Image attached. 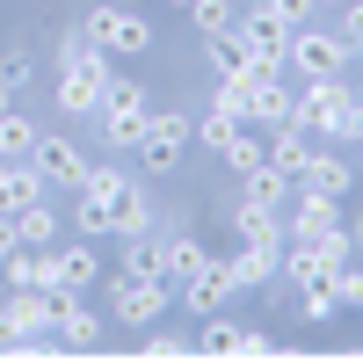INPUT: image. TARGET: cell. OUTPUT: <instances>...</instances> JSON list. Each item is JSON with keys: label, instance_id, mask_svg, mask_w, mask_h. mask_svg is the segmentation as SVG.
<instances>
[{"label": "cell", "instance_id": "9c48e42d", "mask_svg": "<svg viewBox=\"0 0 363 363\" xmlns=\"http://www.w3.org/2000/svg\"><path fill=\"white\" fill-rule=\"evenodd\" d=\"M196 349H203V356H269V335H255V327H240V320H225V313H211L203 335H196Z\"/></svg>", "mask_w": 363, "mask_h": 363}, {"label": "cell", "instance_id": "ffe728a7", "mask_svg": "<svg viewBox=\"0 0 363 363\" xmlns=\"http://www.w3.org/2000/svg\"><path fill=\"white\" fill-rule=\"evenodd\" d=\"M0 277H8L15 291H58V277H51V247H15L8 262H0Z\"/></svg>", "mask_w": 363, "mask_h": 363}, {"label": "cell", "instance_id": "52a82bcc", "mask_svg": "<svg viewBox=\"0 0 363 363\" xmlns=\"http://www.w3.org/2000/svg\"><path fill=\"white\" fill-rule=\"evenodd\" d=\"M349 102H356V87H349V80H306V95H298V131H313V138L335 145V138H342Z\"/></svg>", "mask_w": 363, "mask_h": 363}, {"label": "cell", "instance_id": "5b68a950", "mask_svg": "<svg viewBox=\"0 0 363 363\" xmlns=\"http://www.w3.org/2000/svg\"><path fill=\"white\" fill-rule=\"evenodd\" d=\"M29 167L44 174V189H80L95 160H87L80 138H66V131H37V145H29Z\"/></svg>", "mask_w": 363, "mask_h": 363}, {"label": "cell", "instance_id": "d590c367", "mask_svg": "<svg viewBox=\"0 0 363 363\" xmlns=\"http://www.w3.org/2000/svg\"><path fill=\"white\" fill-rule=\"evenodd\" d=\"M8 255H15V225L0 218V262H8Z\"/></svg>", "mask_w": 363, "mask_h": 363}, {"label": "cell", "instance_id": "7a4b0ae2", "mask_svg": "<svg viewBox=\"0 0 363 363\" xmlns=\"http://www.w3.org/2000/svg\"><path fill=\"white\" fill-rule=\"evenodd\" d=\"M349 58H356V44L342 37V29H291V58L284 66L298 80H342Z\"/></svg>", "mask_w": 363, "mask_h": 363}, {"label": "cell", "instance_id": "e0dca14e", "mask_svg": "<svg viewBox=\"0 0 363 363\" xmlns=\"http://www.w3.org/2000/svg\"><path fill=\"white\" fill-rule=\"evenodd\" d=\"M233 29H240V37H247V51H255V58H277V66L291 58V29H284L277 15H269V8H255V15H240Z\"/></svg>", "mask_w": 363, "mask_h": 363}, {"label": "cell", "instance_id": "603a6c76", "mask_svg": "<svg viewBox=\"0 0 363 363\" xmlns=\"http://www.w3.org/2000/svg\"><path fill=\"white\" fill-rule=\"evenodd\" d=\"M203 58H211V73L218 80H233V73H247V37H240V29H218V37H203Z\"/></svg>", "mask_w": 363, "mask_h": 363}, {"label": "cell", "instance_id": "74e56055", "mask_svg": "<svg viewBox=\"0 0 363 363\" xmlns=\"http://www.w3.org/2000/svg\"><path fill=\"white\" fill-rule=\"evenodd\" d=\"M313 8H335V15H342V8H349V0H313Z\"/></svg>", "mask_w": 363, "mask_h": 363}, {"label": "cell", "instance_id": "8992f818", "mask_svg": "<svg viewBox=\"0 0 363 363\" xmlns=\"http://www.w3.org/2000/svg\"><path fill=\"white\" fill-rule=\"evenodd\" d=\"M87 44H102L109 58H138V51H153L160 37L145 29V15H131V8H87Z\"/></svg>", "mask_w": 363, "mask_h": 363}, {"label": "cell", "instance_id": "30bf717a", "mask_svg": "<svg viewBox=\"0 0 363 363\" xmlns=\"http://www.w3.org/2000/svg\"><path fill=\"white\" fill-rule=\"evenodd\" d=\"M349 182H356V167L342 160V145H313V160L298 167V189H320V196H349Z\"/></svg>", "mask_w": 363, "mask_h": 363}, {"label": "cell", "instance_id": "836d02e7", "mask_svg": "<svg viewBox=\"0 0 363 363\" xmlns=\"http://www.w3.org/2000/svg\"><path fill=\"white\" fill-rule=\"evenodd\" d=\"M189 349V335H145V356H182Z\"/></svg>", "mask_w": 363, "mask_h": 363}, {"label": "cell", "instance_id": "60d3db41", "mask_svg": "<svg viewBox=\"0 0 363 363\" xmlns=\"http://www.w3.org/2000/svg\"><path fill=\"white\" fill-rule=\"evenodd\" d=\"M356 51H363V44H356Z\"/></svg>", "mask_w": 363, "mask_h": 363}, {"label": "cell", "instance_id": "1f68e13d", "mask_svg": "<svg viewBox=\"0 0 363 363\" xmlns=\"http://www.w3.org/2000/svg\"><path fill=\"white\" fill-rule=\"evenodd\" d=\"M269 15H277L284 29H306L313 22V0H269Z\"/></svg>", "mask_w": 363, "mask_h": 363}, {"label": "cell", "instance_id": "7402d4cb", "mask_svg": "<svg viewBox=\"0 0 363 363\" xmlns=\"http://www.w3.org/2000/svg\"><path fill=\"white\" fill-rule=\"evenodd\" d=\"M8 225H15V247H51L58 240V211H51V196H37V203H22Z\"/></svg>", "mask_w": 363, "mask_h": 363}, {"label": "cell", "instance_id": "d4e9b609", "mask_svg": "<svg viewBox=\"0 0 363 363\" xmlns=\"http://www.w3.org/2000/svg\"><path fill=\"white\" fill-rule=\"evenodd\" d=\"M116 277H167V269H160V233H131V240H124V262H116Z\"/></svg>", "mask_w": 363, "mask_h": 363}, {"label": "cell", "instance_id": "d6986e66", "mask_svg": "<svg viewBox=\"0 0 363 363\" xmlns=\"http://www.w3.org/2000/svg\"><path fill=\"white\" fill-rule=\"evenodd\" d=\"M37 196H51L37 167H29V160H0V218H15V211L37 203Z\"/></svg>", "mask_w": 363, "mask_h": 363}, {"label": "cell", "instance_id": "4dcf8cb0", "mask_svg": "<svg viewBox=\"0 0 363 363\" xmlns=\"http://www.w3.org/2000/svg\"><path fill=\"white\" fill-rule=\"evenodd\" d=\"M335 298L342 313H363V269H335Z\"/></svg>", "mask_w": 363, "mask_h": 363}, {"label": "cell", "instance_id": "4fadbf2b", "mask_svg": "<svg viewBox=\"0 0 363 363\" xmlns=\"http://www.w3.org/2000/svg\"><path fill=\"white\" fill-rule=\"evenodd\" d=\"M51 277L66 284V291H87V284H102V247H95V240H73V247H51Z\"/></svg>", "mask_w": 363, "mask_h": 363}, {"label": "cell", "instance_id": "3957f363", "mask_svg": "<svg viewBox=\"0 0 363 363\" xmlns=\"http://www.w3.org/2000/svg\"><path fill=\"white\" fill-rule=\"evenodd\" d=\"M174 306V284L167 277H109V313L124 327H160Z\"/></svg>", "mask_w": 363, "mask_h": 363}, {"label": "cell", "instance_id": "7c38bea8", "mask_svg": "<svg viewBox=\"0 0 363 363\" xmlns=\"http://www.w3.org/2000/svg\"><path fill=\"white\" fill-rule=\"evenodd\" d=\"M102 233H116V240H131V233H153V203H145V189L138 182H124L109 203H102Z\"/></svg>", "mask_w": 363, "mask_h": 363}, {"label": "cell", "instance_id": "4316f807", "mask_svg": "<svg viewBox=\"0 0 363 363\" xmlns=\"http://www.w3.org/2000/svg\"><path fill=\"white\" fill-rule=\"evenodd\" d=\"M298 313H306L313 327L342 320V298H335V277H320V284H306V291H298Z\"/></svg>", "mask_w": 363, "mask_h": 363}, {"label": "cell", "instance_id": "8d00e7d4", "mask_svg": "<svg viewBox=\"0 0 363 363\" xmlns=\"http://www.w3.org/2000/svg\"><path fill=\"white\" fill-rule=\"evenodd\" d=\"M349 240H356V255H363V218H356V225H349Z\"/></svg>", "mask_w": 363, "mask_h": 363}, {"label": "cell", "instance_id": "9a60e30c", "mask_svg": "<svg viewBox=\"0 0 363 363\" xmlns=\"http://www.w3.org/2000/svg\"><path fill=\"white\" fill-rule=\"evenodd\" d=\"M225 298H233V277H225V262H211V269H196V277L182 284V306H189L196 320L225 313Z\"/></svg>", "mask_w": 363, "mask_h": 363}, {"label": "cell", "instance_id": "ac0fdd59", "mask_svg": "<svg viewBox=\"0 0 363 363\" xmlns=\"http://www.w3.org/2000/svg\"><path fill=\"white\" fill-rule=\"evenodd\" d=\"M262 160L277 167V174H291V182H298V167L313 160V131H298V124H284V131H262Z\"/></svg>", "mask_w": 363, "mask_h": 363}, {"label": "cell", "instance_id": "8fae6325", "mask_svg": "<svg viewBox=\"0 0 363 363\" xmlns=\"http://www.w3.org/2000/svg\"><path fill=\"white\" fill-rule=\"evenodd\" d=\"M225 218H233V233H240V247H269V255H284V211H262V203L240 196Z\"/></svg>", "mask_w": 363, "mask_h": 363}, {"label": "cell", "instance_id": "484cf974", "mask_svg": "<svg viewBox=\"0 0 363 363\" xmlns=\"http://www.w3.org/2000/svg\"><path fill=\"white\" fill-rule=\"evenodd\" d=\"M29 145H37V124L8 102V109H0V160H29Z\"/></svg>", "mask_w": 363, "mask_h": 363}, {"label": "cell", "instance_id": "cb8c5ba5", "mask_svg": "<svg viewBox=\"0 0 363 363\" xmlns=\"http://www.w3.org/2000/svg\"><path fill=\"white\" fill-rule=\"evenodd\" d=\"M240 182H247V203H262V211H284L291 203V174H277V167H247V174H240Z\"/></svg>", "mask_w": 363, "mask_h": 363}, {"label": "cell", "instance_id": "f1b7e54d", "mask_svg": "<svg viewBox=\"0 0 363 363\" xmlns=\"http://www.w3.org/2000/svg\"><path fill=\"white\" fill-rule=\"evenodd\" d=\"M29 80H37V51H29V44H8V51H0V87L22 95Z\"/></svg>", "mask_w": 363, "mask_h": 363}, {"label": "cell", "instance_id": "83f0119b", "mask_svg": "<svg viewBox=\"0 0 363 363\" xmlns=\"http://www.w3.org/2000/svg\"><path fill=\"white\" fill-rule=\"evenodd\" d=\"M218 160H225L233 174H247V167H262V131H255V124H240V131H233V138L218 145Z\"/></svg>", "mask_w": 363, "mask_h": 363}, {"label": "cell", "instance_id": "ab89813d", "mask_svg": "<svg viewBox=\"0 0 363 363\" xmlns=\"http://www.w3.org/2000/svg\"><path fill=\"white\" fill-rule=\"evenodd\" d=\"M167 8H189V0H167Z\"/></svg>", "mask_w": 363, "mask_h": 363}, {"label": "cell", "instance_id": "44dd1931", "mask_svg": "<svg viewBox=\"0 0 363 363\" xmlns=\"http://www.w3.org/2000/svg\"><path fill=\"white\" fill-rule=\"evenodd\" d=\"M225 277H233V291H277V255L269 247H240L225 262Z\"/></svg>", "mask_w": 363, "mask_h": 363}, {"label": "cell", "instance_id": "6da1fadb", "mask_svg": "<svg viewBox=\"0 0 363 363\" xmlns=\"http://www.w3.org/2000/svg\"><path fill=\"white\" fill-rule=\"evenodd\" d=\"M95 124H102V145L131 153V145L145 138V124H153V95H145L138 80L109 73V87H102V109H95Z\"/></svg>", "mask_w": 363, "mask_h": 363}, {"label": "cell", "instance_id": "277c9868", "mask_svg": "<svg viewBox=\"0 0 363 363\" xmlns=\"http://www.w3.org/2000/svg\"><path fill=\"white\" fill-rule=\"evenodd\" d=\"M102 87H109V51H87V58H73V66H58L51 102L66 116H95L102 109Z\"/></svg>", "mask_w": 363, "mask_h": 363}, {"label": "cell", "instance_id": "5bb4252c", "mask_svg": "<svg viewBox=\"0 0 363 363\" xmlns=\"http://www.w3.org/2000/svg\"><path fill=\"white\" fill-rule=\"evenodd\" d=\"M211 262H218V255H211L196 233H160V269H167V284H189L196 269H211Z\"/></svg>", "mask_w": 363, "mask_h": 363}, {"label": "cell", "instance_id": "f546056e", "mask_svg": "<svg viewBox=\"0 0 363 363\" xmlns=\"http://www.w3.org/2000/svg\"><path fill=\"white\" fill-rule=\"evenodd\" d=\"M189 22L203 29V37H218V29L240 22V8H233V0H189Z\"/></svg>", "mask_w": 363, "mask_h": 363}, {"label": "cell", "instance_id": "e575fe53", "mask_svg": "<svg viewBox=\"0 0 363 363\" xmlns=\"http://www.w3.org/2000/svg\"><path fill=\"white\" fill-rule=\"evenodd\" d=\"M335 29H342L349 44H363V0H349V8H342V22H335Z\"/></svg>", "mask_w": 363, "mask_h": 363}, {"label": "cell", "instance_id": "f35d334b", "mask_svg": "<svg viewBox=\"0 0 363 363\" xmlns=\"http://www.w3.org/2000/svg\"><path fill=\"white\" fill-rule=\"evenodd\" d=\"M8 102H15V95H8V87H0V109H8Z\"/></svg>", "mask_w": 363, "mask_h": 363}, {"label": "cell", "instance_id": "ba28073f", "mask_svg": "<svg viewBox=\"0 0 363 363\" xmlns=\"http://www.w3.org/2000/svg\"><path fill=\"white\" fill-rule=\"evenodd\" d=\"M131 153L145 160V174H174V167H182V153H189V116L153 102V124H145V138L131 145Z\"/></svg>", "mask_w": 363, "mask_h": 363}, {"label": "cell", "instance_id": "2e32d148", "mask_svg": "<svg viewBox=\"0 0 363 363\" xmlns=\"http://www.w3.org/2000/svg\"><path fill=\"white\" fill-rule=\"evenodd\" d=\"M247 124H255V131H284V124H298V95H291L284 80L255 87V95H247Z\"/></svg>", "mask_w": 363, "mask_h": 363}, {"label": "cell", "instance_id": "d6a6232c", "mask_svg": "<svg viewBox=\"0 0 363 363\" xmlns=\"http://www.w3.org/2000/svg\"><path fill=\"white\" fill-rule=\"evenodd\" d=\"M335 145H363V95L349 102V116H342V138H335Z\"/></svg>", "mask_w": 363, "mask_h": 363}]
</instances>
